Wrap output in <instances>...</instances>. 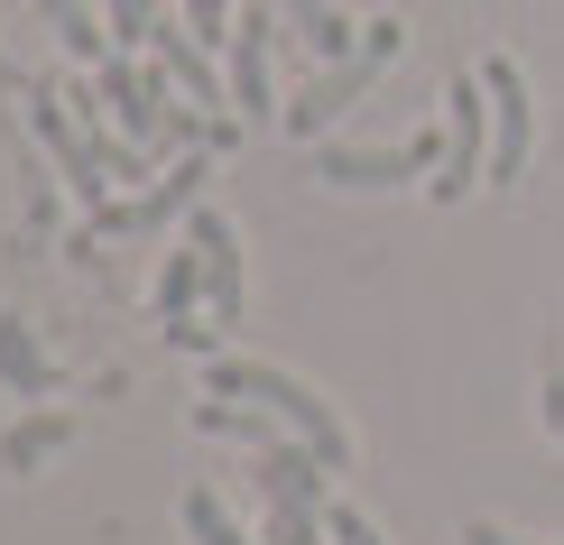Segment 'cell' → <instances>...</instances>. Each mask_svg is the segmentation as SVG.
<instances>
[{
  "label": "cell",
  "instance_id": "6da1fadb",
  "mask_svg": "<svg viewBox=\"0 0 564 545\" xmlns=\"http://www.w3.org/2000/svg\"><path fill=\"white\" fill-rule=\"evenodd\" d=\"M204 389H214V397H250V407H269L296 444H315V454L334 462V471H351V435H343V416L324 407V397L305 389V379L269 370V361H241V351H223V361L204 370Z\"/></svg>",
  "mask_w": 564,
  "mask_h": 545
},
{
  "label": "cell",
  "instance_id": "7a4b0ae2",
  "mask_svg": "<svg viewBox=\"0 0 564 545\" xmlns=\"http://www.w3.org/2000/svg\"><path fill=\"white\" fill-rule=\"evenodd\" d=\"M204 176H214V149H176V167L158 176V185H139V195H111V204H93V212H84V231H75V250L93 259V241H149V231L185 222V212L204 204Z\"/></svg>",
  "mask_w": 564,
  "mask_h": 545
},
{
  "label": "cell",
  "instance_id": "3957f363",
  "mask_svg": "<svg viewBox=\"0 0 564 545\" xmlns=\"http://www.w3.org/2000/svg\"><path fill=\"white\" fill-rule=\"evenodd\" d=\"M398 46H408V29H398V19H361V46H351V56H334V65H315V75H305V92L288 102V130L296 139H315V130H334L351 102H361L370 84L389 75L398 65Z\"/></svg>",
  "mask_w": 564,
  "mask_h": 545
},
{
  "label": "cell",
  "instance_id": "277c9868",
  "mask_svg": "<svg viewBox=\"0 0 564 545\" xmlns=\"http://www.w3.org/2000/svg\"><path fill=\"white\" fill-rule=\"evenodd\" d=\"M29 130H37V149L56 157V176L75 185V204H84V212L121 195V185H111V167H102V149H93V130L65 111V92H56V84H29Z\"/></svg>",
  "mask_w": 564,
  "mask_h": 545
},
{
  "label": "cell",
  "instance_id": "5b68a950",
  "mask_svg": "<svg viewBox=\"0 0 564 545\" xmlns=\"http://www.w3.org/2000/svg\"><path fill=\"white\" fill-rule=\"evenodd\" d=\"M463 185H490V84L481 75L444 84V176H435V195L463 204Z\"/></svg>",
  "mask_w": 564,
  "mask_h": 545
},
{
  "label": "cell",
  "instance_id": "8992f818",
  "mask_svg": "<svg viewBox=\"0 0 564 545\" xmlns=\"http://www.w3.org/2000/svg\"><path fill=\"white\" fill-rule=\"evenodd\" d=\"M278 29H288V19L269 10V0H250L241 10V29H231V111H241V121H288V102H278L269 92V56H278Z\"/></svg>",
  "mask_w": 564,
  "mask_h": 545
},
{
  "label": "cell",
  "instance_id": "52a82bcc",
  "mask_svg": "<svg viewBox=\"0 0 564 545\" xmlns=\"http://www.w3.org/2000/svg\"><path fill=\"white\" fill-rule=\"evenodd\" d=\"M426 167H444V139L435 130H416V139H398V149H315V176L324 185H408V176H426Z\"/></svg>",
  "mask_w": 564,
  "mask_h": 545
},
{
  "label": "cell",
  "instance_id": "ba28073f",
  "mask_svg": "<svg viewBox=\"0 0 564 545\" xmlns=\"http://www.w3.org/2000/svg\"><path fill=\"white\" fill-rule=\"evenodd\" d=\"M481 84H490V185H519V167H528V75L509 56H490Z\"/></svg>",
  "mask_w": 564,
  "mask_h": 545
},
{
  "label": "cell",
  "instance_id": "9c48e42d",
  "mask_svg": "<svg viewBox=\"0 0 564 545\" xmlns=\"http://www.w3.org/2000/svg\"><path fill=\"white\" fill-rule=\"evenodd\" d=\"M149 56H158V75H167V84L185 92V102H204V111H214V102H231V75L214 65V46H204L195 29H185V19H176V29H167V19H158Z\"/></svg>",
  "mask_w": 564,
  "mask_h": 545
},
{
  "label": "cell",
  "instance_id": "30bf717a",
  "mask_svg": "<svg viewBox=\"0 0 564 545\" xmlns=\"http://www.w3.org/2000/svg\"><path fill=\"white\" fill-rule=\"evenodd\" d=\"M250 454H260V490H269V500H315V509H324V481H334V462H324L315 444L269 435V444H250Z\"/></svg>",
  "mask_w": 564,
  "mask_h": 545
},
{
  "label": "cell",
  "instance_id": "8fae6325",
  "mask_svg": "<svg viewBox=\"0 0 564 545\" xmlns=\"http://www.w3.org/2000/svg\"><path fill=\"white\" fill-rule=\"evenodd\" d=\"M185 231L204 241V277H214V315H241V222H223L214 204L185 212Z\"/></svg>",
  "mask_w": 564,
  "mask_h": 545
},
{
  "label": "cell",
  "instance_id": "7c38bea8",
  "mask_svg": "<svg viewBox=\"0 0 564 545\" xmlns=\"http://www.w3.org/2000/svg\"><path fill=\"white\" fill-rule=\"evenodd\" d=\"M195 296H214V277H204V241L185 231V241L167 250V277H158V324L185 334V324H195Z\"/></svg>",
  "mask_w": 564,
  "mask_h": 545
},
{
  "label": "cell",
  "instance_id": "4fadbf2b",
  "mask_svg": "<svg viewBox=\"0 0 564 545\" xmlns=\"http://www.w3.org/2000/svg\"><path fill=\"white\" fill-rule=\"evenodd\" d=\"M65 444H75V416H65V407H37V416H19L10 435H0V471H37V462H56Z\"/></svg>",
  "mask_w": 564,
  "mask_h": 545
},
{
  "label": "cell",
  "instance_id": "5bb4252c",
  "mask_svg": "<svg viewBox=\"0 0 564 545\" xmlns=\"http://www.w3.org/2000/svg\"><path fill=\"white\" fill-rule=\"evenodd\" d=\"M0 389H19V397H56V361L37 351V334L19 315H0Z\"/></svg>",
  "mask_w": 564,
  "mask_h": 545
},
{
  "label": "cell",
  "instance_id": "9a60e30c",
  "mask_svg": "<svg viewBox=\"0 0 564 545\" xmlns=\"http://www.w3.org/2000/svg\"><path fill=\"white\" fill-rule=\"evenodd\" d=\"M37 10H46V29L65 37V56H75V65H102L111 56V29H93V0H37Z\"/></svg>",
  "mask_w": 564,
  "mask_h": 545
},
{
  "label": "cell",
  "instance_id": "2e32d148",
  "mask_svg": "<svg viewBox=\"0 0 564 545\" xmlns=\"http://www.w3.org/2000/svg\"><path fill=\"white\" fill-rule=\"evenodd\" d=\"M158 19H167V0H102L111 46H149V37H158Z\"/></svg>",
  "mask_w": 564,
  "mask_h": 545
},
{
  "label": "cell",
  "instance_id": "e0dca14e",
  "mask_svg": "<svg viewBox=\"0 0 564 545\" xmlns=\"http://www.w3.org/2000/svg\"><path fill=\"white\" fill-rule=\"evenodd\" d=\"M185 536H195V545H250L241 527H231V509L214 500V490H185Z\"/></svg>",
  "mask_w": 564,
  "mask_h": 545
},
{
  "label": "cell",
  "instance_id": "ac0fdd59",
  "mask_svg": "<svg viewBox=\"0 0 564 545\" xmlns=\"http://www.w3.org/2000/svg\"><path fill=\"white\" fill-rule=\"evenodd\" d=\"M315 536H334L315 500H269V545H315Z\"/></svg>",
  "mask_w": 564,
  "mask_h": 545
},
{
  "label": "cell",
  "instance_id": "d6986e66",
  "mask_svg": "<svg viewBox=\"0 0 564 545\" xmlns=\"http://www.w3.org/2000/svg\"><path fill=\"white\" fill-rule=\"evenodd\" d=\"M176 10H185V29L204 46H231V0H176Z\"/></svg>",
  "mask_w": 564,
  "mask_h": 545
},
{
  "label": "cell",
  "instance_id": "ffe728a7",
  "mask_svg": "<svg viewBox=\"0 0 564 545\" xmlns=\"http://www.w3.org/2000/svg\"><path fill=\"white\" fill-rule=\"evenodd\" d=\"M269 10L288 19V37H296V46H315V29L334 19V0H269Z\"/></svg>",
  "mask_w": 564,
  "mask_h": 545
},
{
  "label": "cell",
  "instance_id": "44dd1931",
  "mask_svg": "<svg viewBox=\"0 0 564 545\" xmlns=\"http://www.w3.org/2000/svg\"><path fill=\"white\" fill-rule=\"evenodd\" d=\"M324 527H334V545H380V527L361 509H324Z\"/></svg>",
  "mask_w": 564,
  "mask_h": 545
},
{
  "label": "cell",
  "instance_id": "7402d4cb",
  "mask_svg": "<svg viewBox=\"0 0 564 545\" xmlns=\"http://www.w3.org/2000/svg\"><path fill=\"white\" fill-rule=\"evenodd\" d=\"M463 545H519L509 527H463Z\"/></svg>",
  "mask_w": 564,
  "mask_h": 545
}]
</instances>
